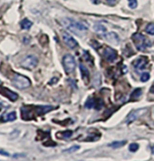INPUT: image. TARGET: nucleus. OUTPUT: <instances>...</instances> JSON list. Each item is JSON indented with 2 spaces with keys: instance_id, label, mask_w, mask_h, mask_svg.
I'll return each instance as SVG.
<instances>
[{
  "instance_id": "1",
  "label": "nucleus",
  "mask_w": 154,
  "mask_h": 161,
  "mask_svg": "<svg viewBox=\"0 0 154 161\" xmlns=\"http://www.w3.org/2000/svg\"><path fill=\"white\" fill-rule=\"evenodd\" d=\"M52 109L53 107L50 105H24L20 112L23 120L31 121L37 116H43Z\"/></svg>"
},
{
  "instance_id": "2",
  "label": "nucleus",
  "mask_w": 154,
  "mask_h": 161,
  "mask_svg": "<svg viewBox=\"0 0 154 161\" xmlns=\"http://www.w3.org/2000/svg\"><path fill=\"white\" fill-rule=\"evenodd\" d=\"M61 24L64 26L65 28H67L68 30L78 34L80 32H86L88 29V26L86 25L84 23H80V22H77L75 20H73L71 18H62L61 20Z\"/></svg>"
},
{
  "instance_id": "3",
  "label": "nucleus",
  "mask_w": 154,
  "mask_h": 161,
  "mask_svg": "<svg viewBox=\"0 0 154 161\" xmlns=\"http://www.w3.org/2000/svg\"><path fill=\"white\" fill-rule=\"evenodd\" d=\"M132 42H134L138 51H144L151 46V42L146 39V37H144L143 34H140V33H134V34L132 36Z\"/></svg>"
},
{
  "instance_id": "4",
  "label": "nucleus",
  "mask_w": 154,
  "mask_h": 161,
  "mask_svg": "<svg viewBox=\"0 0 154 161\" xmlns=\"http://www.w3.org/2000/svg\"><path fill=\"white\" fill-rule=\"evenodd\" d=\"M12 83L19 89H25L31 86L30 79L27 77L20 75V74H15L14 77L12 78Z\"/></svg>"
},
{
  "instance_id": "5",
  "label": "nucleus",
  "mask_w": 154,
  "mask_h": 161,
  "mask_svg": "<svg viewBox=\"0 0 154 161\" xmlns=\"http://www.w3.org/2000/svg\"><path fill=\"white\" fill-rule=\"evenodd\" d=\"M63 67L67 74H71L76 69V61L72 55L67 54L63 57Z\"/></svg>"
},
{
  "instance_id": "6",
  "label": "nucleus",
  "mask_w": 154,
  "mask_h": 161,
  "mask_svg": "<svg viewBox=\"0 0 154 161\" xmlns=\"http://www.w3.org/2000/svg\"><path fill=\"white\" fill-rule=\"evenodd\" d=\"M37 64H38V59L33 55H29L27 57H25L21 62V66L23 68L30 70L36 68Z\"/></svg>"
},
{
  "instance_id": "7",
  "label": "nucleus",
  "mask_w": 154,
  "mask_h": 161,
  "mask_svg": "<svg viewBox=\"0 0 154 161\" xmlns=\"http://www.w3.org/2000/svg\"><path fill=\"white\" fill-rule=\"evenodd\" d=\"M147 112V109L146 108H140V109H137V110H134V111H132L129 115L127 116L126 118V123H131L132 122H134L135 120H137L139 117H140L143 115Z\"/></svg>"
},
{
  "instance_id": "8",
  "label": "nucleus",
  "mask_w": 154,
  "mask_h": 161,
  "mask_svg": "<svg viewBox=\"0 0 154 161\" xmlns=\"http://www.w3.org/2000/svg\"><path fill=\"white\" fill-rule=\"evenodd\" d=\"M103 55L105 58V59L108 60V61H110V62L115 61V60L117 59V56H118L116 51L113 50V48H111V47H109V46L105 47Z\"/></svg>"
},
{
  "instance_id": "9",
  "label": "nucleus",
  "mask_w": 154,
  "mask_h": 161,
  "mask_svg": "<svg viewBox=\"0 0 154 161\" xmlns=\"http://www.w3.org/2000/svg\"><path fill=\"white\" fill-rule=\"evenodd\" d=\"M0 95H2L3 96L8 98L10 101L12 102H15L18 99V95L16 93L11 91L10 89L5 88V86H0Z\"/></svg>"
},
{
  "instance_id": "10",
  "label": "nucleus",
  "mask_w": 154,
  "mask_h": 161,
  "mask_svg": "<svg viewBox=\"0 0 154 161\" xmlns=\"http://www.w3.org/2000/svg\"><path fill=\"white\" fill-rule=\"evenodd\" d=\"M62 39H63L64 42L66 43V45L68 47H70V49H75L78 46V42L67 32H62Z\"/></svg>"
},
{
  "instance_id": "11",
  "label": "nucleus",
  "mask_w": 154,
  "mask_h": 161,
  "mask_svg": "<svg viewBox=\"0 0 154 161\" xmlns=\"http://www.w3.org/2000/svg\"><path fill=\"white\" fill-rule=\"evenodd\" d=\"M147 64H148V58H146L144 56L139 57L132 62V65L137 69H144L147 67Z\"/></svg>"
},
{
  "instance_id": "12",
  "label": "nucleus",
  "mask_w": 154,
  "mask_h": 161,
  "mask_svg": "<svg viewBox=\"0 0 154 161\" xmlns=\"http://www.w3.org/2000/svg\"><path fill=\"white\" fill-rule=\"evenodd\" d=\"M105 39L108 42L113 44V45H117L120 42V38L119 36L116 34V32H105L104 34Z\"/></svg>"
},
{
  "instance_id": "13",
  "label": "nucleus",
  "mask_w": 154,
  "mask_h": 161,
  "mask_svg": "<svg viewBox=\"0 0 154 161\" xmlns=\"http://www.w3.org/2000/svg\"><path fill=\"white\" fill-rule=\"evenodd\" d=\"M79 69H80V71H81L82 78L84 79V81L86 83H88V81L89 80V71H88V69H86L83 64L79 65Z\"/></svg>"
},
{
  "instance_id": "14",
  "label": "nucleus",
  "mask_w": 154,
  "mask_h": 161,
  "mask_svg": "<svg viewBox=\"0 0 154 161\" xmlns=\"http://www.w3.org/2000/svg\"><path fill=\"white\" fill-rule=\"evenodd\" d=\"M73 132L71 131H59L56 133V137L59 139H69L72 136Z\"/></svg>"
},
{
  "instance_id": "15",
  "label": "nucleus",
  "mask_w": 154,
  "mask_h": 161,
  "mask_svg": "<svg viewBox=\"0 0 154 161\" xmlns=\"http://www.w3.org/2000/svg\"><path fill=\"white\" fill-rule=\"evenodd\" d=\"M142 88H135L134 90L132 91V96H131V100L132 101H135V100H138L142 95Z\"/></svg>"
},
{
  "instance_id": "16",
  "label": "nucleus",
  "mask_w": 154,
  "mask_h": 161,
  "mask_svg": "<svg viewBox=\"0 0 154 161\" xmlns=\"http://www.w3.org/2000/svg\"><path fill=\"white\" fill-rule=\"evenodd\" d=\"M16 119V112H11L7 115H5L3 118V122H13Z\"/></svg>"
},
{
  "instance_id": "17",
  "label": "nucleus",
  "mask_w": 154,
  "mask_h": 161,
  "mask_svg": "<svg viewBox=\"0 0 154 161\" xmlns=\"http://www.w3.org/2000/svg\"><path fill=\"white\" fill-rule=\"evenodd\" d=\"M32 25V23L28 19H24L21 22V27L24 30H29Z\"/></svg>"
},
{
  "instance_id": "18",
  "label": "nucleus",
  "mask_w": 154,
  "mask_h": 161,
  "mask_svg": "<svg viewBox=\"0 0 154 161\" xmlns=\"http://www.w3.org/2000/svg\"><path fill=\"white\" fill-rule=\"evenodd\" d=\"M94 30H95L97 33H100V34H105L106 32V28L104 27L102 24H96L94 26Z\"/></svg>"
},
{
  "instance_id": "19",
  "label": "nucleus",
  "mask_w": 154,
  "mask_h": 161,
  "mask_svg": "<svg viewBox=\"0 0 154 161\" xmlns=\"http://www.w3.org/2000/svg\"><path fill=\"white\" fill-rule=\"evenodd\" d=\"M85 106L86 107V108H88V109H91V108H93V107H97L96 100L94 99V98H89L88 101H86Z\"/></svg>"
},
{
  "instance_id": "20",
  "label": "nucleus",
  "mask_w": 154,
  "mask_h": 161,
  "mask_svg": "<svg viewBox=\"0 0 154 161\" xmlns=\"http://www.w3.org/2000/svg\"><path fill=\"white\" fill-rule=\"evenodd\" d=\"M125 143H126V140H122V141H115L112 144H110V146L112 148H113V149H117V148H121L124 145H125Z\"/></svg>"
},
{
  "instance_id": "21",
  "label": "nucleus",
  "mask_w": 154,
  "mask_h": 161,
  "mask_svg": "<svg viewBox=\"0 0 154 161\" xmlns=\"http://www.w3.org/2000/svg\"><path fill=\"white\" fill-rule=\"evenodd\" d=\"M146 32L151 35H154V24H149L146 27Z\"/></svg>"
},
{
  "instance_id": "22",
  "label": "nucleus",
  "mask_w": 154,
  "mask_h": 161,
  "mask_svg": "<svg viewBox=\"0 0 154 161\" xmlns=\"http://www.w3.org/2000/svg\"><path fill=\"white\" fill-rule=\"evenodd\" d=\"M151 76H150V73L148 72H143L142 74V76H140V80H142L143 82H146L148 81V80L150 79Z\"/></svg>"
},
{
  "instance_id": "23",
  "label": "nucleus",
  "mask_w": 154,
  "mask_h": 161,
  "mask_svg": "<svg viewBox=\"0 0 154 161\" xmlns=\"http://www.w3.org/2000/svg\"><path fill=\"white\" fill-rule=\"evenodd\" d=\"M128 5H129V7L132 9L136 8L138 5L137 0H128Z\"/></svg>"
},
{
  "instance_id": "24",
  "label": "nucleus",
  "mask_w": 154,
  "mask_h": 161,
  "mask_svg": "<svg viewBox=\"0 0 154 161\" xmlns=\"http://www.w3.org/2000/svg\"><path fill=\"white\" fill-rule=\"evenodd\" d=\"M139 150V145L137 143H132L129 146V150L132 152H136Z\"/></svg>"
},
{
  "instance_id": "25",
  "label": "nucleus",
  "mask_w": 154,
  "mask_h": 161,
  "mask_svg": "<svg viewBox=\"0 0 154 161\" xmlns=\"http://www.w3.org/2000/svg\"><path fill=\"white\" fill-rule=\"evenodd\" d=\"M78 150H79V146H73V147L70 148V149L64 150V152H67V153H72V152L77 151Z\"/></svg>"
},
{
  "instance_id": "26",
  "label": "nucleus",
  "mask_w": 154,
  "mask_h": 161,
  "mask_svg": "<svg viewBox=\"0 0 154 161\" xmlns=\"http://www.w3.org/2000/svg\"><path fill=\"white\" fill-rule=\"evenodd\" d=\"M106 2L110 5H115L116 4V0H106Z\"/></svg>"
},
{
  "instance_id": "27",
  "label": "nucleus",
  "mask_w": 154,
  "mask_h": 161,
  "mask_svg": "<svg viewBox=\"0 0 154 161\" xmlns=\"http://www.w3.org/2000/svg\"><path fill=\"white\" fill-rule=\"evenodd\" d=\"M91 1H92L94 4H99V1H100V0H91Z\"/></svg>"
},
{
  "instance_id": "28",
  "label": "nucleus",
  "mask_w": 154,
  "mask_h": 161,
  "mask_svg": "<svg viewBox=\"0 0 154 161\" xmlns=\"http://www.w3.org/2000/svg\"><path fill=\"white\" fill-rule=\"evenodd\" d=\"M151 93H154V83L152 84L151 88Z\"/></svg>"
},
{
  "instance_id": "29",
  "label": "nucleus",
  "mask_w": 154,
  "mask_h": 161,
  "mask_svg": "<svg viewBox=\"0 0 154 161\" xmlns=\"http://www.w3.org/2000/svg\"><path fill=\"white\" fill-rule=\"evenodd\" d=\"M0 154H3V155H5V156H8L9 155L8 153H4L3 151H0Z\"/></svg>"
},
{
  "instance_id": "30",
  "label": "nucleus",
  "mask_w": 154,
  "mask_h": 161,
  "mask_svg": "<svg viewBox=\"0 0 154 161\" xmlns=\"http://www.w3.org/2000/svg\"><path fill=\"white\" fill-rule=\"evenodd\" d=\"M151 152H152V154H154V144H153V146L151 147Z\"/></svg>"
}]
</instances>
